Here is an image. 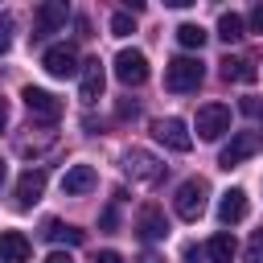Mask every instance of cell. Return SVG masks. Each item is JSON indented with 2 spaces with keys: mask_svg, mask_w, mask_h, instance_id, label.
<instances>
[{
  "mask_svg": "<svg viewBox=\"0 0 263 263\" xmlns=\"http://www.w3.org/2000/svg\"><path fill=\"white\" fill-rule=\"evenodd\" d=\"M205 197H210L205 177H189V181H181V185H177V193H173V210H177V218L197 222V218L205 214Z\"/></svg>",
  "mask_w": 263,
  "mask_h": 263,
  "instance_id": "cell-1",
  "label": "cell"
},
{
  "mask_svg": "<svg viewBox=\"0 0 263 263\" xmlns=\"http://www.w3.org/2000/svg\"><path fill=\"white\" fill-rule=\"evenodd\" d=\"M201 78H205V66H201L197 58H189V53H181V58H173V62L164 66V86H168L173 95L197 90V86H201Z\"/></svg>",
  "mask_w": 263,
  "mask_h": 263,
  "instance_id": "cell-2",
  "label": "cell"
},
{
  "mask_svg": "<svg viewBox=\"0 0 263 263\" xmlns=\"http://www.w3.org/2000/svg\"><path fill=\"white\" fill-rule=\"evenodd\" d=\"M193 127H197V140H222V136L230 132V107H222V103H205V107H197Z\"/></svg>",
  "mask_w": 263,
  "mask_h": 263,
  "instance_id": "cell-3",
  "label": "cell"
},
{
  "mask_svg": "<svg viewBox=\"0 0 263 263\" xmlns=\"http://www.w3.org/2000/svg\"><path fill=\"white\" fill-rule=\"evenodd\" d=\"M21 99H25V107H29L33 119H41V123H58V119H62V99H58V95H49V90H41V86H25Z\"/></svg>",
  "mask_w": 263,
  "mask_h": 263,
  "instance_id": "cell-4",
  "label": "cell"
},
{
  "mask_svg": "<svg viewBox=\"0 0 263 263\" xmlns=\"http://www.w3.org/2000/svg\"><path fill=\"white\" fill-rule=\"evenodd\" d=\"M41 66H45V74H49V78H74L82 62H78V49L62 41V45H49V49H45Z\"/></svg>",
  "mask_w": 263,
  "mask_h": 263,
  "instance_id": "cell-5",
  "label": "cell"
},
{
  "mask_svg": "<svg viewBox=\"0 0 263 263\" xmlns=\"http://www.w3.org/2000/svg\"><path fill=\"white\" fill-rule=\"evenodd\" d=\"M259 148H263V136H255V132H238V136H230V144L222 148L218 164H222V168H238V164L251 160Z\"/></svg>",
  "mask_w": 263,
  "mask_h": 263,
  "instance_id": "cell-6",
  "label": "cell"
},
{
  "mask_svg": "<svg viewBox=\"0 0 263 263\" xmlns=\"http://www.w3.org/2000/svg\"><path fill=\"white\" fill-rule=\"evenodd\" d=\"M115 78H119L123 86L148 82V58H144L140 49H119V53H115Z\"/></svg>",
  "mask_w": 263,
  "mask_h": 263,
  "instance_id": "cell-7",
  "label": "cell"
},
{
  "mask_svg": "<svg viewBox=\"0 0 263 263\" xmlns=\"http://www.w3.org/2000/svg\"><path fill=\"white\" fill-rule=\"evenodd\" d=\"M152 136H156L164 148H173V152H189V148H193V136H189L185 119H177V115L156 119V123H152Z\"/></svg>",
  "mask_w": 263,
  "mask_h": 263,
  "instance_id": "cell-8",
  "label": "cell"
},
{
  "mask_svg": "<svg viewBox=\"0 0 263 263\" xmlns=\"http://www.w3.org/2000/svg\"><path fill=\"white\" fill-rule=\"evenodd\" d=\"M123 168L136 177V181H160L164 177V164L152 156V152H144V148H132V152H123Z\"/></svg>",
  "mask_w": 263,
  "mask_h": 263,
  "instance_id": "cell-9",
  "label": "cell"
},
{
  "mask_svg": "<svg viewBox=\"0 0 263 263\" xmlns=\"http://www.w3.org/2000/svg\"><path fill=\"white\" fill-rule=\"evenodd\" d=\"M66 16H70V8H66L62 0H45V4L37 8V16H33V41H41L45 33H58V29L66 25Z\"/></svg>",
  "mask_w": 263,
  "mask_h": 263,
  "instance_id": "cell-10",
  "label": "cell"
},
{
  "mask_svg": "<svg viewBox=\"0 0 263 263\" xmlns=\"http://www.w3.org/2000/svg\"><path fill=\"white\" fill-rule=\"evenodd\" d=\"M103 86H107L103 62H99V58H86V62L78 66V90H82V103H95V99H103Z\"/></svg>",
  "mask_w": 263,
  "mask_h": 263,
  "instance_id": "cell-11",
  "label": "cell"
},
{
  "mask_svg": "<svg viewBox=\"0 0 263 263\" xmlns=\"http://www.w3.org/2000/svg\"><path fill=\"white\" fill-rule=\"evenodd\" d=\"M41 193H45V173L41 168H25L21 173V181H16V210H33L37 201H41Z\"/></svg>",
  "mask_w": 263,
  "mask_h": 263,
  "instance_id": "cell-12",
  "label": "cell"
},
{
  "mask_svg": "<svg viewBox=\"0 0 263 263\" xmlns=\"http://www.w3.org/2000/svg\"><path fill=\"white\" fill-rule=\"evenodd\" d=\"M136 230H140V238H148V242L164 238V234H168V218H164V210H160V205H144L140 218H136Z\"/></svg>",
  "mask_w": 263,
  "mask_h": 263,
  "instance_id": "cell-13",
  "label": "cell"
},
{
  "mask_svg": "<svg viewBox=\"0 0 263 263\" xmlns=\"http://www.w3.org/2000/svg\"><path fill=\"white\" fill-rule=\"evenodd\" d=\"M29 255H33V242L21 230H4L0 234V263H29Z\"/></svg>",
  "mask_w": 263,
  "mask_h": 263,
  "instance_id": "cell-14",
  "label": "cell"
},
{
  "mask_svg": "<svg viewBox=\"0 0 263 263\" xmlns=\"http://www.w3.org/2000/svg\"><path fill=\"white\" fill-rule=\"evenodd\" d=\"M247 218V193L242 189H226L222 201H218V222L222 226H238Z\"/></svg>",
  "mask_w": 263,
  "mask_h": 263,
  "instance_id": "cell-15",
  "label": "cell"
},
{
  "mask_svg": "<svg viewBox=\"0 0 263 263\" xmlns=\"http://www.w3.org/2000/svg\"><path fill=\"white\" fill-rule=\"evenodd\" d=\"M95 168L90 164H74V168H66V177H62V193H70V197H82V193H90L95 189Z\"/></svg>",
  "mask_w": 263,
  "mask_h": 263,
  "instance_id": "cell-16",
  "label": "cell"
},
{
  "mask_svg": "<svg viewBox=\"0 0 263 263\" xmlns=\"http://www.w3.org/2000/svg\"><path fill=\"white\" fill-rule=\"evenodd\" d=\"M234 251H238L234 234H214V238L205 242V259H210V263H230Z\"/></svg>",
  "mask_w": 263,
  "mask_h": 263,
  "instance_id": "cell-17",
  "label": "cell"
},
{
  "mask_svg": "<svg viewBox=\"0 0 263 263\" xmlns=\"http://www.w3.org/2000/svg\"><path fill=\"white\" fill-rule=\"evenodd\" d=\"M222 78L226 82H251L255 78V62L251 58H226L222 62Z\"/></svg>",
  "mask_w": 263,
  "mask_h": 263,
  "instance_id": "cell-18",
  "label": "cell"
},
{
  "mask_svg": "<svg viewBox=\"0 0 263 263\" xmlns=\"http://www.w3.org/2000/svg\"><path fill=\"white\" fill-rule=\"evenodd\" d=\"M45 238L49 242H70V247H78V242H86V230H78V226H62V222H45Z\"/></svg>",
  "mask_w": 263,
  "mask_h": 263,
  "instance_id": "cell-19",
  "label": "cell"
},
{
  "mask_svg": "<svg viewBox=\"0 0 263 263\" xmlns=\"http://www.w3.org/2000/svg\"><path fill=\"white\" fill-rule=\"evenodd\" d=\"M242 33H247V21H242L238 12H222V16H218V37H222L226 45H234Z\"/></svg>",
  "mask_w": 263,
  "mask_h": 263,
  "instance_id": "cell-20",
  "label": "cell"
},
{
  "mask_svg": "<svg viewBox=\"0 0 263 263\" xmlns=\"http://www.w3.org/2000/svg\"><path fill=\"white\" fill-rule=\"evenodd\" d=\"M177 41H181L185 49H201V45H205V29L193 25V21H185V25H177Z\"/></svg>",
  "mask_w": 263,
  "mask_h": 263,
  "instance_id": "cell-21",
  "label": "cell"
},
{
  "mask_svg": "<svg viewBox=\"0 0 263 263\" xmlns=\"http://www.w3.org/2000/svg\"><path fill=\"white\" fill-rule=\"evenodd\" d=\"M242 259H247V263H263V230H255V234H251V242H247Z\"/></svg>",
  "mask_w": 263,
  "mask_h": 263,
  "instance_id": "cell-22",
  "label": "cell"
},
{
  "mask_svg": "<svg viewBox=\"0 0 263 263\" xmlns=\"http://www.w3.org/2000/svg\"><path fill=\"white\" fill-rule=\"evenodd\" d=\"M111 33H115V37H127V33H136V21H132L127 12H115V16H111Z\"/></svg>",
  "mask_w": 263,
  "mask_h": 263,
  "instance_id": "cell-23",
  "label": "cell"
},
{
  "mask_svg": "<svg viewBox=\"0 0 263 263\" xmlns=\"http://www.w3.org/2000/svg\"><path fill=\"white\" fill-rule=\"evenodd\" d=\"M247 25H251L255 33H263V4H255V8L247 12Z\"/></svg>",
  "mask_w": 263,
  "mask_h": 263,
  "instance_id": "cell-24",
  "label": "cell"
},
{
  "mask_svg": "<svg viewBox=\"0 0 263 263\" xmlns=\"http://www.w3.org/2000/svg\"><path fill=\"white\" fill-rule=\"evenodd\" d=\"M8 33H12V21H8V16H0V53H8V41H12Z\"/></svg>",
  "mask_w": 263,
  "mask_h": 263,
  "instance_id": "cell-25",
  "label": "cell"
},
{
  "mask_svg": "<svg viewBox=\"0 0 263 263\" xmlns=\"http://www.w3.org/2000/svg\"><path fill=\"white\" fill-rule=\"evenodd\" d=\"M136 111H140L136 103H119V107H115V115H119V119H136Z\"/></svg>",
  "mask_w": 263,
  "mask_h": 263,
  "instance_id": "cell-26",
  "label": "cell"
},
{
  "mask_svg": "<svg viewBox=\"0 0 263 263\" xmlns=\"http://www.w3.org/2000/svg\"><path fill=\"white\" fill-rule=\"evenodd\" d=\"M45 263H74V255H70V251H49Z\"/></svg>",
  "mask_w": 263,
  "mask_h": 263,
  "instance_id": "cell-27",
  "label": "cell"
},
{
  "mask_svg": "<svg viewBox=\"0 0 263 263\" xmlns=\"http://www.w3.org/2000/svg\"><path fill=\"white\" fill-rule=\"evenodd\" d=\"M242 111H247V115H263V103H259V99H242Z\"/></svg>",
  "mask_w": 263,
  "mask_h": 263,
  "instance_id": "cell-28",
  "label": "cell"
},
{
  "mask_svg": "<svg viewBox=\"0 0 263 263\" xmlns=\"http://www.w3.org/2000/svg\"><path fill=\"white\" fill-rule=\"evenodd\" d=\"M185 259H189V263H201V259H205V247H185Z\"/></svg>",
  "mask_w": 263,
  "mask_h": 263,
  "instance_id": "cell-29",
  "label": "cell"
},
{
  "mask_svg": "<svg viewBox=\"0 0 263 263\" xmlns=\"http://www.w3.org/2000/svg\"><path fill=\"white\" fill-rule=\"evenodd\" d=\"M95 263H123V255H119V251H99Z\"/></svg>",
  "mask_w": 263,
  "mask_h": 263,
  "instance_id": "cell-30",
  "label": "cell"
},
{
  "mask_svg": "<svg viewBox=\"0 0 263 263\" xmlns=\"http://www.w3.org/2000/svg\"><path fill=\"white\" fill-rule=\"evenodd\" d=\"M4 123H8V103L0 99V132H4Z\"/></svg>",
  "mask_w": 263,
  "mask_h": 263,
  "instance_id": "cell-31",
  "label": "cell"
},
{
  "mask_svg": "<svg viewBox=\"0 0 263 263\" xmlns=\"http://www.w3.org/2000/svg\"><path fill=\"white\" fill-rule=\"evenodd\" d=\"M140 263H160V255H152V251H144V255H140Z\"/></svg>",
  "mask_w": 263,
  "mask_h": 263,
  "instance_id": "cell-32",
  "label": "cell"
},
{
  "mask_svg": "<svg viewBox=\"0 0 263 263\" xmlns=\"http://www.w3.org/2000/svg\"><path fill=\"white\" fill-rule=\"evenodd\" d=\"M4 177H8V168H4V160H0V185H4Z\"/></svg>",
  "mask_w": 263,
  "mask_h": 263,
  "instance_id": "cell-33",
  "label": "cell"
}]
</instances>
